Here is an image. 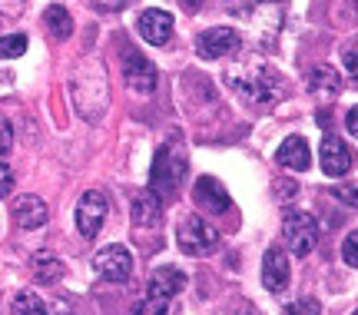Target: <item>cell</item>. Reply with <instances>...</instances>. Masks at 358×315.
I'll use <instances>...</instances> for the list:
<instances>
[{"label":"cell","mask_w":358,"mask_h":315,"mask_svg":"<svg viewBox=\"0 0 358 315\" xmlns=\"http://www.w3.org/2000/svg\"><path fill=\"white\" fill-rule=\"evenodd\" d=\"M192 202L203 209V213H213V216H229L232 213V200L229 192L222 189L216 176H199L196 186H192Z\"/></svg>","instance_id":"obj_6"},{"label":"cell","mask_w":358,"mask_h":315,"mask_svg":"<svg viewBox=\"0 0 358 315\" xmlns=\"http://www.w3.org/2000/svg\"><path fill=\"white\" fill-rule=\"evenodd\" d=\"M332 196L338 202L352 206V209H358V186H352V183H345V186H332Z\"/></svg>","instance_id":"obj_22"},{"label":"cell","mask_w":358,"mask_h":315,"mask_svg":"<svg viewBox=\"0 0 358 315\" xmlns=\"http://www.w3.org/2000/svg\"><path fill=\"white\" fill-rule=\"evenodd\" d=\"M232 87L239 90L243 97H249V100L272 103L279 97V76L272 70H262V80H256V76H232Z\"/></svg>","instance_id":"obj_12"},{"label":"cell","mask_w":358,"mask_h":315,"mask_svg":"<svg viewBox=\"0 0 358 315\" xmlns=\"http://www.w3.org/2000/svg\"><path fill=\"white\" fill-rule=\"evenodd\" d=\"M279 166L292 169V173H306L312 166V150L302 136H289L285 143L279 146Z\"/></svg>","instance_id":"obj_16"},{"label":"cell","mask_w":358,"mask_h":315,"mask_svg":"<svg viewBox=\"0 0 358 315\" xmlns=\"http://www.w3.org/2000/svg\"><path fill=\"white\" fill-rule=\"evenodd\" d=\"M123 80H127V87L136 90V93H153L159 74H156V66L146 60L143 53L127 50L123 53Z\"/></svg>","instance_id":"obj_7"},{"label":"cell","mask_w":358,"mask_h":315,"mask_svg":"<svg viewBox=\"0 0 358 315\" xmlns=\"http://www.w3.org/2000/svg\"><path fill=\"white\" fill-rule=\"evenodd\" d=\"M345 70L358 80V50H348V53H345Z\"/></svg>","instance_id":"obj_28"},{"label":"cell","mask_w":358,"mask_h":315,"mask_svg":"<svg viewBox=\"0 0 358 315\" xmlns=\"http://www.w3.org/2000/svg\"><path fill=\"white\" fill-rule=\"evenodd\" d=\"M319 160L329 176H345V173H352V166H355V153H352V146L342 136H325L322 139Z\"/></svg>","instance_id":"obj_8"},{"label":"cell","mask_w":358,"mask_h":315,"mask_svg":"<svg viewBox=\"0 0 358 315\" xmlns=\"http://www.w3.org/2000/svg\"><path fill=\"white\" fill-rule=\"evenodd\" d=\"M289 259H285V252L282 249H268L266 259H262V286L268 292H285L289 289Z\"/></svg>","instance_id":"obj_13"},{"label":"cell","mask_w":358,"mask_h":315,"mask_svg":"<svg viewBox=\"0 0 358 315\" xmlns=\"http://www.w3.org/2000/svg\"><path fill=\"white\" fill-rule=\"evenodd\" d=\"M47 202L40 200V196H17L13 202V223L20 229H40L47 223Z\"/></svg>","instance_id":"obj_14"},{"label":"cell","mask_w":358,"mask_h":315,"mask_svg":"<svg viewBox=\"0 0 358 315\" xmlns=\"http://www.w3.org/2000/svg\"><path fill=\"white\" fill-rule=\"evenodd\" d=\"M163 223V202L156 192H140L136 202H133V226L140 229H159Z\"/></svg>","instance_id":"obj_15"},{"label":"cell","mask_w":358,"mask_h":315,"mask_svg":"<svg viewBox=\"0 0 358 315\" xmlns=\"http://www.w3.org/2000/svg\"><path fill=\"white\" fill-rule=\"evenodd\" d=\"M308 90L319 97V100H332L335 93L342 90V80L332 66H312L308 70Z\"/></svg>","instance_id":"obj_17"},{"label":"cell","mask_w":358,"mask_h":315,"mask_svg":"<svg viewBox=\"0 0 358 315\" xmlns=\"http://www.w3.org/2000/svg\"><path fill=\"white\" fill-rule=\"evenodd\" d=\"M345 126H348V133L358 139V106L355 110H348V116H345Z\"/></svg>","instance_id":"obj_29"},{"label":"cell","mask_w":358,"mask_h":315,"mask_svg":"<svg viewBox=\"0 0 358 315\" xmlns=\"http://www.w3.org/2000/svg\"><path fill=\"white\" fill-rule=\"evenodd\" d=\"M176 242H179V249L186 252V255L203 259V255H213V252L219 249V232L206 223L203 216H186V219L179 223Z\"/></svg>","instance_id":"obj_3"},{"label":"cell","mask_w":358,"mask_h":315,"mask_svg":"<svg viewBox=\"0 0 358 315\" xmlns=\"http://www.w3.org/2000/svg\"><path fill=\"white\" fill-rule=\"evenodd\" d=\"M243 315H256V312H243Z\"/></svg>","instance_id":"obj_32"},{"label":"cell","mask_w":358,"mask_h":315,"mask_svg":"<svg viewBox=\"0 0 358 315\" xmlns=\"http://www.w3.org/2000/svg\"><path fill=\"white\" fill-rule=\"evenodd\" d=\"M43 24L50 27V34L57 40H66L70 34H73L70 13H66V7H60V4H53V7H47V10H43Z\"/></svg>","instance_id":"obj_19"},{"label":"cell","mask_w":358,"mask_h":315,"mask_svg":"<svg viewBox=\"0 0 358 315\" xmlns=\"http://www.w3.org/2000/svg\"><path fill=\"white\" fill-rule=\"evenodd\" d=\"M93 272L106 282H127L133 276V252L127 246H103L93 255Z\"/></svg>","instance_id":"obj_5"},{"label":"cell","mask_w":358,"mask_h":315,"mask_svg":"<svg viewBox=\"0 0 358 315\" xmlns=\"http://www.w3.org/2000/svg\"><path fill=\"white\" fill-rule=\"evenodd\" d=\"M236 47H239L236 27H213V30L199 34V40H196V50H199V57H206V60H219V57L232 53Z\"/></svg>","instance_id":"obj_10"},{"label":"cell","mask_w":358,"mask_h":315,"mask_svg":"<svg viewBox=\"0 0 358 315\" xmlns=\"http://www.w3.org/2000/svg\"><path fill=\"white\" fill-rule=\"evenodd\" d=\"M13 315H50V312H47V305H43V299L37 292H17Z\"/></svg>","instance_id":"obj_20"},{"label":"cell","mask_w":358,"mask_h":315,"mask_svg":"<svg viewBox=\"0 0 358 315\" xmlns=\"http://www.w3.org/2000/svg\"><path fill=\"white\" fill-rule=\"evenodd\" d=\"M342 259H345V265H355L358 269V229L348 232V239L342 242Z\"/></svg>","instance_id":"obj_23"},{"label":"cell","mask_w":358,"mask_h":315,"mask_svg":"<svg viewBox=\"0 0 358 315\" xmlns=\"http://www.w3.org/2000/svg\"><path fill=\"white\" fill-rule=\"evenodd\" d=\"M10 189H13V169L7 163H0V200L10 196Z\"/></svg>","instance_id":"obj_26"},{"label":"cell","mask_w":358,"mask_h":315,"mask_svg":"<svg viewBox=\"0 0 358 315\" xmlns=\"http://www.w3.org/2000/svg\"><path fill=\"white\" fill-rule=\"evenodd\" d=\"M179 4H182L186 10H199V7H203V0H179Z\"/></svg>","instance_id":"obj_31"},{"label":"cell","mask_w":358,"mask_h":315,"mask_svg":"<svg viewBox=\"0 0 358 315\" xmlns=\"http://www.w3.org/2000/svg\"><path fill=\"white\" fill-rule=\"evenodd\" d=\"M186 289V276L179 272V269H173V265H159L153 276H150V282H146V295L150 299H159V302H173L179 292Z\"/></svg>","instance_id":"obj_11"},{"label":"cell","mask_w":358,"mask_h":315,"mask_svg":"<svg viewBox=\"0 0 358 315\" xmlns=\"http://www.w3.org/2000/svg\"><path fill=\"white\" fill-rule=\"evenodd\" d=\"M186 153L176 143H166L156 150V160L150 166V192H156L159 200L163 196H176L179 183L186 179Z\"/></svg>","instance_id":"obj_1"},{"label":"cell","mask_w":358,"mask_h":315,"mask_svg":"<svg viewBox=\"0 0 358 315\" xmlns=\"http://www.w3.org/2000/svg\"><path fill=\"white\" fill-rule=\"evenodd\" d=\"M106 213H110V200L103 196L100 189H87V192L80 196V206H77L80 236H83V239H96L103 223H106Z\"/></svg>","instance_id":"obj_4"},{"label":"cell","mask_w":358,"mask_h":315,"mask_svg":"<svg viewBox=\"0 0 358 315\" xmlns=\"http://www.w3.org/2000/svg\"><path fill=\"white\" fill-rule=\"evenodd\" d=\"M282 239L289 246L292 255H308V252L315 249V242H319V223L312 219L308 213L302 209H289V213L282 216Z\"/></svg>","instance_id":"obj_2"},{"label":"cell","mask_w":358,"mask_h":315,"mask_svg":"<svg viewBox=\"0 0 358 315\" xmlns=\"http://www.w3.org/2000/svg\"><path fill=\"white\" fill-rule=\"evenodd\" d=\"M279 196H295V183H279Z\"/></svg>","instance_id":"obj_30"},{"label":"cell","mask_w":358,"mask_h":315,"mask_svg":"<svg viewBox=\"0 0 358 315\" xmlns=\"http://www.w3.org/2000/svg\"><path fill=\"white\" fill-rule=\"evenodd\" d=\"M13 146V126L10 120H0V153H7Z\"/></svg>","instance_id":"obj_27"},{"label":"cell","mask_w":358,"mask_h":315,"mask_svg":"<svg viewBox=\"0 0 358 315\" xmlns=\"http://www.w3.org/2000/svg\"><path fill=\"white\" fill-rule=\"evenodd\" d=\"M352 315H358V312H352Z\"/></svg>","instance_id":"obj_33"},{"label":"cell","mask_w":358,"mask_h":315,"mask_svg":"<svg viewBox=\"0 0 358 315\" xmlns=\"http://www.w3.org/2000/svg\"><path fill=\"white\" fill-rule=\"evenodd\" d=\"M136 27H140V37L146 40L150 47H163V43H169V37H173V13L159 10V7H150V10L140 13Z\"/></svg>","instance_id":"obj_9"},{"label":"cell","mask_w":358,"mask_h":315,"mask_svg":"<svg viewBox=\"0 0 358 315\" xmlns=\"http://www.w3.org/2000/svg\"><path fill=\"white\" fill-rule=\"evenodd\" d=\"M285 315H319V302L315 299H299L285 309Z\"/></svg>","instance_id":"obj_25"},{"label":"cell","mask_w":358,"mask_h":315,"mask_svg":"<svg viewBox=\"0 0 358 315\" xmlns=\"http://www.w3.org/2000/svg\"><path fill=\"white\" fill-rule=\"evenodd\" d=\"M166 309H169L166 302H159V299H150V295H146V299L136 305V312L133 315H166Z\"/></svg>","instance_id":"obj_24"},{"label":"cell","mask_w":358,"mask_h":315,"mask_svg":"<svg viewBox=\"0 0 358 315\" xmlns=\"http://www.w3.org/2000/svg\"><path fill=\"white\" fill-rule=\"evenodd\" d=\"M30 272H34V279H37V282L53 286L57 279L64 276V262H60L57 255H50V252H37V255L30 259Z\"/></svg>","instance_id":"obj_18"},{"label":"cell","mask_w":358,"mask_h":315,"mask_svg":"<svg viewBox=\"0 0 358 315\" xmlns=\"http://www.w3.org/2000/svg\"><path fill=\"white\" fill-rule=\"evenodd\" d=\"M24 53H27V37L24 34H7V37H0V57H3V60L24 57Z\"/></svg>","instance_id":"obj_21"}]
</instances>
